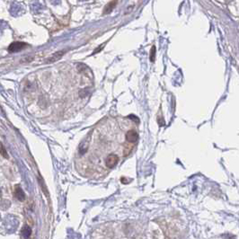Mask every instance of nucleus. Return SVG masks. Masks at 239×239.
I'll return each instance as SVG.
<instances>
[{
	"label": "nucleus",
	"mask_w": 239,
	"mask_h": 239,
	"mask_svg": "<svg viewBox=\"0 0 239 239\" xmlns=\"http://www.w3.org/2000/svg\"><path fill=\"white\" fill-rule=\"evenodd\" d=\"M118 161H119L118 156L115 155V154H111V155H109L108 157H106V159H105V165L109 168H112V167H114L117 165Z\"/></svg>",
	"instance_id": "f03ea898"
},
{
	"label": "nucleus",
	"mask_w": 239,
	"mask_h": 239,
	"mask_svg": "<svg viewBox=\"0 0 239 239\" xmlns=\"http://www.w3.org/2000/svg\"><path fill=\"white\" fill-rule=\"evenodd\" d=\"M22 236H23L25 238L29 237L30 235H31V228H30L29 227H27V226H26V227H23V229H22Z\"/></svg>",
	"instance_id": "0eeeda50"
},
{
	"label": "nucleus",
	"mask_w": 239,
	"mask_h": 239,
	"mask_svg": "<svg viewBox=\"0 0 239 239\" xmlns=\"http://www.w3.org/2000/svg\"><path fill=\"white\" fill-rule=\"evenodd\" d=\"M116 4H117V0H113V1H112V2H110L109 4H107V5L105 6V7H104L103 14L107 15L109 13H111V12L113 10V8L115 7Z\"/></svg>",
	"instance_id": "39448f33"
},
{
	"label": "nucleus",
	"mask_w": 239,
	"mask_h": 239,
	"mask_svg": "<svg viewBox=\"0 0 239 239\" xmlns=\"http://www.w3.org/2000/svg\"><path fill=\"white\" fill-rule=\"evenodd\" d=\"M0 153L2 154V156L4 157H6V158H7L8 156L7 154V151H6V149H5V147H3V145L0 143Z\"/></svg>",
	"instance_id": "1a4fd4ad"
},
{
	"label": "nucleus",
	"mask_w": 239,
	"mask_h": 239,
	"mask_svg": "<svg viewBox=\"0 0 239 239\" xmlns=\"http://www.w3.org/2000/svg\"><path fill=\"white\" fill-rule=\"evenodd\" d=\"M65 51H57L56 53H54L52 56H51V58H49L48 60H47V63H53V62H56V61H58V59H60L61 57L65 54Z\"/></svg>",
	"instance_id": "20e7f679"
},
{
	"label": "nucleus",
	"mask_w": 239,
	"mask_h": 239,
	"mask_svg": "<svg viewBox=\"0 0 239 239\" xmlns=\"http://www.w3.org/2000/svg\"><path fill=\"white\" fill-rule=\"evenodd\" d=\"M126 139L130 143H135L138 139V134L137 131H129L126 133Z\"/></svg>",
	"instance_id": "7ed1b4c3"
},
{
	"label": "nucleus",
	"mask_w": 239,
	"mask_h": 239,
	"mask_svg": "<svg viewBox=\"0 0 239 239\" xmlns=\"http://www.w3.org/2000/svg\"><path fill=\"white\" fill-rule=\"evenodd\" d=\"M15 197L19 200V201H23L24 199H25V194H24V192H22V189L20 188H17L15 190Z\"/></svg>",
	"instance_id": "423d86ee"
},
{
	"label": "nucleus",
	"mask_w": 239,
	"mask_h": 239,
	"mask_svg": "<svg viewBox=\"0 0 239 239\" xmlns=\"http://www.w3.org/2000/svg\"><path fill=\"white\" fill-rule=\"evenodd\" d=\"M27 46V44L25 42H15L9 45L8 47V51L11 53L14 52H19V51H22L25 47Z\"/></svg>",
	"instance_id": "f257e3e1"
},
{
	"label": "nucleus",
	"mask_w": 239,
	"mask_h": 239,
	"mask_svg": "<svg viewBox=\"0 0 239 239\" xmlns=\"http://www.w3.org/2000/svg\"><path fill=\"white\" fill-rule=\"evenodd\" d=\"M155 55H156V48H155V46H153L151 48V51H150V60L152 62L155 60Z\"/></svg>",
	"instance_id": "9d476101"
},
{
	"label": "nucleus",
	"mask_w": 239,
	"mask_h": 239,
	"mask_svg": "<svg viewBox=\"0 0 239 239\" xmlns=\"http://www.w3.org/2000/svg\"><path fill=\"white\" fill-rule=\"evenodd\" d=\"M131 151H132V146L131 145L125 146V147H124V150H123V156H125V157L129 156V155L131 154Z\"/></svg>",
	"instance_id": "6e6552de"
}]
</instances>
